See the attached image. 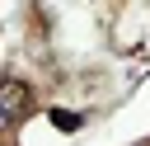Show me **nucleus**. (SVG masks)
<instances>
[{
  "label": "nucleus",
  "instance_id": "nucleus-1",
  "mask_svg": "<svg viewBox=\"0 0 150 146\" xmlns=\"http://www.w3.org/2000/svg\"><path fill=\"white\" fill-rule=\"evenodd\" d=\"M0 108H5V127H14L19 113L28 108V85H23V80H5V89H0Z\"/></svg>",
  "mask_w": 150,
  "mask_h": 146
},
{
  "label": "nucleus",
  "instance_id": "nucleus-2",
  "mask_svg": "<svg viewBox=\"0 0 150 146\" xmlns=\"http://www.w3.org/2000/svg\"><path fill=\"white\" fill-rule=\"evenodd\" d=\"M52 122H56L61 132H75V127H80L84 118H80V113H66V108H56V113H52Z\"/></svg>",
  "mask_w": 150,
  "mask_h": 146
}]
</instances>
